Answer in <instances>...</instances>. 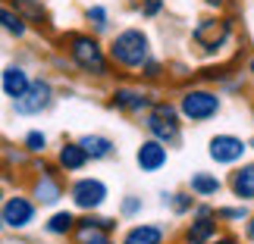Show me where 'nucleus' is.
I'll list each match as a JSON object with an SVG mask.
<instances>
[{
    "mask_svg": "<svg viewBox=\"0 0 254 244\" xmlns=\"http://www.w3.org/2000/svg\"><path fill=\"white\" fill-rule=\"evenodd\" d=\"M66 50H69V60L79 66L88 75H107V53L97 38L82 35V32H69L66 35Z\"/></svg>",
    "mask_w": 254,
    "mask_h": 244,
    "instance_id": "f257e3e1",
    "label": "nucleus"
},
{
    "mask_svg": "<svg viewBox=\"0 0 254 244\" xmlns=\"http://www.w3.org/2000/svg\"><path fill=\"white\" fill-rule=\"evenodd\" d=\"M148 53H151L148 35L138 28H126L110 41V60L120 63L123 69H141L148 63Z\"/></svg>",
    "mask_w": 254,
    "mask_h": 244,
    "instance_id": "f03ea898",
    "label": "nucleus"
},
{
    "mask_svg": "<svg viewBox=\"0 0 254 244\" xmlns=\"http://www.w3.org/2000/svg\"><path fill=\"white\" fill-rule=\"evenodd\" d=\"M0 219H3V229L25 232L38 219V203L28 194H6L3 203H0Z\"/></svg>",
    "mask_w": 254,
    "mask_h": 244,
    "instance_id": "7ed1b4c3",
    "label": "nucleus"
},
{
    "mask_svg": "<svg viewBox=\"0 0 254 244\" xmlns=\"http://www.w3.org/2000/svg\"><path fill=\"white\" fill-rule=\"evenodd\" d=\"M179 113L191 122H207L220 113V97L213 91H207V88H191V91L182 94Z\"/></svg>",
    "mask_w": 254,
    "mask_h": 244,
    "instance_id": "20e7f679",
    "label": "nucleus"
},
{
    "mask_svg": "<svg viewBox=\"0 0 254 244\" xmlns=\"http://www.w3.org/2000/svg\"><path fill=\"white\" fill-rule=\"evenodd\" d=\"M35 169H38V175L32 179V194L28 197L35 203H41V207H54L63 197V185L57 179V166L41 160V163H35Z\"/></svg>",
    "mask_w": 254,
    "mask_h": 244,
    "instance_id": "39448f33",
    "label": "nucleus"
},
{
    "mask_svg": "<svg viewBox=\"0 0 254 244\" xmlns=\"http://www.w3.org/2000/svg\"><path fill=\"white\" fill-rule=\"evenodd\" d=\"M51 103H54V85L47 79H32L28 88H25V94L13 100V113H19V116H38V113H44Z\"/></svg>",
    "mask_w": 254,
    "mask_h": 244,
    "instance_id": "423d86ee",
    "label": "nucleus"
},
{
    "mask_svg": "<svg viewBox=\"0 0 254 244\" xmlns=\"http://www.w3.org/2000/svg\"><path fill=\"white\" fill-rule=\"evenodd\" d=\"M144 129L154 135V141L160 144H173L179 141V113L170 103H154L151 116L144 119Z\"/></svg>",
    "mask_w": 254,
    "mask_h": 244,
    "instance_id": "0eeeda50",
    "label": "nucleus"
},
{
    "mask_svg": "<svg viewBox=\"0 0 254 244\" xmlns=\"http://www.w3.org/2000/svg\"><path fill=\"white\" fill-rule=\"evenodd\" d=\"M232 35V22L229 19H201L194 28V44L204 47V53H217Z\"/></svg>",
    "mask_w": 254,
    "mask_h": 244,
    "instance_id": "6e6552de",
    "label": "nucleus"
},
{
    "mask_svg": "<svg viewBox=\"0 0 254 244\" xmlns=\"http://www.w3.org/2000/svg\"><path fill=\"white\" fill-rule=\"evenodd\" d=\"M69 197L79 210L94 213L97 207H104V200H107V185L101 179H79V182L69 185Z\"/></svg>",
    "mask_w": 254,
    "mask_h": 244,
    "instance_id": "1a4fd4ad",
    "label": "nucleus"
},
{
    "mask_svg": "<svg viewBox=\"0 0 254 244\" xmlns=\"http://www.w3.org/2000/svg\"><path fill=\"white\" fill-rule=\"evenodd\" d=\"M116 222L113 219H101V216H85V219H75V229L72 235L79 244H110V232H113Z\"/></svg>",
    "mask_w": 254,
    "mask_h": 244,
    "instance_id": "9d476101",
    "label": "nucleus"
},
{
    "mask_svg": "<svg viewBox=\"0 0 254 244\" xmlns=\"http://www.w3.org/2000/svg\"><path fill=\"white\" fill-rule=\"evenodd\" d=\"M245 141L236 138V135H217V138H210V160H217L223 166L229 163H239L245 157Z\"/></svg>",
    "mask_w": 254,
    "mask_h": 244,
    "instance_id": "9b49d317",
    "label": "nucleus"
},
{
    "mask_svg": "<svg viewBox=\"0 0 254 244\" xmlns=\"http://www.w3.org/2000/svg\"><path fill=\"white\" fill-rule=\"evenodd\" d=\"M28 82H32V75H28L25 66L9 63V66H3V72H0V91H3L9 100L22 97V94H25V88H28Z\"/></svg>",
    "mask_w": 254,
    "mask_h": 244,
    "instance_id": "f8f14e48",
    "label": "nucleus"
},
{
    "mask_svg": "<svg viewBox=\"0 0 254 244\" xmlns=\"http://www.w3.org/2000/svg\"><path fill=\"white\" fill-rule=\"evenodd\" d=\"M135 163L141 166V172H157L167 166V144H160V141H144L138 153H135Z\"/></svg>",
    "mask_w": 254,
    "mask_h": 244,
    "instance_id": "ddd939ff",
    "label": "nucleus"
},
{
    "mask_svg": "<svg viewBox=\"0 0 254 244\" xmlns=\"http://www.w3.org/2000/svg\"><path fill=\"white\" fill-rule=\"evenodd\" d=\"M113 106L123 113H144L151 106V97L138 88H116L113 91Z\"/></svg>",
    "mask_w": 254,
    "mask_h": 244,
    "instance_id": "4468645a",
    "label": "nucleus"
},
{
    "mask_svg": "<svg viewBox=\"0 0 254 244\" xmlns=\"http://www.w3.org/2000/svg\"><path fill=\"white\" fill-rule=\"evenodd\" d=\"M85 150L79 147V141H66L60 150H57V169L60 172H82L85 169Z\"/></svg>",
    "mask_w": 254,
    "mask_h": 244,
    "instance_id": "2eb2a0df",
    "label": "nucleus"
},
{
    "mask_svg": "<svg viewBox=\"0 0 254 244\" xmlns=\"http://www.w3.org/2000/svg\"><path fill=\"white\" fill-rule=\"evenodd\" d=\"M0 32L9 38H25L28 35V22L13 3H0Z\"/></svg>",
    "mask_w": 254,
    "mask_h": 244,
    "instance_id": "dca6fc26",
    "label": "nucleus"
},
{
    "mask_svg": "<svg viewBox=\"0 0 254 244\" xmlns=\"http://www.w3.org/2000/svg\"><path fill=\"white\" fill-rule=\"evenodd\" d=\"M79 147L85 150L88 160H107L116 150V144L107 135H85V138H79Z\"/></svg>",
    "mask_w": 254,
    "mask_h": 244,
    "instance_id": "f3484780",
    "label": "nucleus"
},
{
    "mask_svg": "<svg viewBox=\"0 0 254 244\" xmlns=\"http://www.w3.org/2000/svg\"><path fill=\"white\" fill-rule=\"evenodd\" d=\"M232 194H236L239 200H254V163L242 166V169L232 172Z\"/></svg>",
    "mask_w": 254,
    "mask_h": 244,
    "instance_id": "a211bd4d",
    "label": "nucleus"
},
{
    "mask_svg": "<svg viewBox=\"0 0 254 244\" xmlns=\"http://www.w3.org/2000/svg\"><path fill=\"white\" fill-rule=\"evenodd\" d=\"M185 238H189V244H207V241L217 238V222H213L210 216H198V219L189 226Z\"/></svg>",
    "mask_w": 254,
    "mask_h": 244,
    "instance_id": "6ab92c4d",
    "label": "nucleus"
},
{
    "mask_svg": "<svg viewBox=\"0 0 254 244\" xmlns=\"http://www.w3.org/2000/svg\"><path fill=\"white\" fill-rule=\"evenodd\" d=\"M160 241H163V229L160 226H148V222L129 229L126 238H123V244H160Z\"/></svg>",
    "mask_w": 254,
    "mask_h": 244,
    "instance_id": "aec40b11",
    "label": "nucleus"
},
{
    "mask_svg": "<svg viewBox=\"0 0 254 244\" xmlns=\"http://www.w3.org/2000/svg\"><path fill=\"white\" fill-rule=\"evenodd\" d=\"M72 229H75V213L72 210H57L54 216L44 222V232L47 235H57V238L72 235Z\"/></svg>",
    "mask_w": 254,
    "mask_h": 244,
    "instance_id": "412c9836",
    "label": "nucleus"
},
{
    "mask_svg": "<svg viewBox=\"0 0 254 244\" xmlns=\"http://www.w3.org/2000/svg\"><path fill=\"white\" fill-rule=\"evenodd\" d=\"M220 191V179L210 172H194L191 175V194H198V197H210V194Z\"/></svg>",
    "mask_w": 254,
    "mask_h": 244,
    "instance_id": "4be33fe9",
    "label": "nucleus"
},
{
    "mask_svg": "<svg viewBox=\"0 0 254 244\" xmlns=\"http://www.w3.org/2000/svg\"><path fill=\"white\" fill-rule=\"evenodd\" d=\"M22 150L28 153V157H38V153H44L47 150V135L44 132H28L25 135V141H22Z\"/></svg>",
    "mask_w": 254,
    "mask_h": 244,
    "instance_id": "5701e85b",
    "label": "nucleus"
},
{
    "mask_svg": "<svg viewBox=\"0 0 254 244\" xmlns=\"http://www.w3.org/2000/svg\"><path fill=\"white\" fill-rule=\"evenodd\" d=\"M85 19L91 22L94 32H104V28H107V9H104V6H88Z\"/></svg>",
    "mask_w": 254,
    "mask_h": 244,
    "instance_id": "b1692460",
    "label": "nucleus"
},
{
    "mask_svg": "<svg viewBox=\"0 0 254 244\" xmlns=\"http://www.w3.org/2000/svg\"><path fill=\"white\" fill-rule=\"evenodd\" d=\"M163 200H170L176 213H189L191 210V194H163Z\"/></svg>",
    "mask_w": 254,
    "mask_h": 244,
    "instance_id": "393cba45",
    "label": "nucleus"
},
{
    "mask_svg": "<svg viewBox=\"0 0 254 244\" xmlns=\"http://www.w3.org/2000/svg\"><path fill=\"white\" fill-rule=\"evenodd\" d=\"M217 216H220V219H232V222H239V219H245L248 213H245V207H223V210H217Z\"/></svg>",
    "mask_w": 254,
    "mask_h": 244,
    "instance_id": "a878e982",
    "label": "nucleus"
},
{
    "mask_svg": "<svg viewBox=\"0 0 254 244\" xmlns=\"http://www.w3.org/2000/svg\"><path fill=\"white\" fill-rule=\"evenodd\" d=\"M141 210V197H126L123 200V216H132V213Z\"/></svg>",
    "mask_w": 254,
    "mask_h": 244,
    "instance_id": "bb28decb",
    "label": "nucleus"
},
{
    "mask_svg": "<svg viewBox=\"0 0 254 244\" xmlns=\"http://www.w3.org/2000/svg\"><path fill=\"white\" fill-rule=\"evenodd\" d=\"M160 9H163V0H148V3L141 6V13H144V16H157Z\"/></svg>",
    "mask_w": 254,
    "mask_h": 244,
    "instance_id": "cd10ccee",
    "label": "nucleus"
},
{
    "mask_svg": "<svg viewBox=\"0 0 254 244\" xmlns=\"http://www.w3.org/2000/svg\"><path fill=\"white\" fill-rule=\"evenodd\" d=\"M144 75H148V79H157V75H160V66L157 63H144Z\"/></svg>",
    "mask_w": 254,
    "mask_h": 244,
    "instance_id": "c85d7f7f",
    "label": "nucleus"
},
{
    "mask_svg": "<svg viewBox=\"0 0 254 244\" xmlns=\"http://www.w3.org/2000/svg\"><path fill=\"white\" fill-rule=\"evenodd\" d=\"M204 3H207V6H213V9H220L223 3H226V0H204Z\"/></svg>",
    "mask_w": 254,
    "mask_h": 244,
    "instance_id": "c756f323",
    "label": "nucleus"
},
{
    "mask_svg": "<svg viewBox=\"0 0 254 244\" xmlns=\"http://www.w3.org/2000/svg\"><path fill=\"white\" fill-rule=\"evenodd\" d=\"M213 244H239L236 238H220V241H213Z\"/></svg>",
    "mask_w": 254,
    "mask_h": 244,
    "instance_id": "7c9ffc66",
    "label": "nucleus"
},
{
    "mask_svg": "<svg viewBox=\"0 0 254 244\" xmlns=\"http://www.w3.org/2000/svg\"><path fill=\"white\" fill-rule=\"evenodd\" d=\"M248 238L254 241V216H251V222H248Z\"/></svg>",
    "mask_w": 254,
    "mask_h": 244,
    "instance_id": "2f4dec72",
    "label": "nucleus"
},
{
    "mask_svg": "<svg viewBox=\"0 0 254 244\" xmlns=\"http://www.w3.org/2000/svg\"><path fill=\"white\" fill-rule=\"evenodd\" d=\"M3 197H6V188H3V182H0V203H3Z\"/></svg>",
    "mask_w": 254,
    "mask_h": 244,
    "instance_id": "473e14b6",
    "label": "nucleus"
},
{
    "mask_svg": "<svg viewBox=\"0 0 254 244\" xmlns=\"http://www.w3.org/2000/svg\"><path fill=\"white\" fill-rule=\"evenodd\" d=\"M248 72H251V75H254V56H251V66H248Z\"/></svg>",
    "mask_w": 254,
    "mask_h": 244,
    "instance_id": "72a5a7b5",
    "label": "nucleus"
},
{
    "mask_svg": "<svg viewBox=\"0 0 254 244\" xmlns=\"http://www.w3.org/2000/svg\"><path fill=\"white\" fill-rule=\"evenodd\" d=\"M22 3H38V0H22Z\"/></svg>",
    "mask_w": 254,
    "mask_h": 244,
    "instance_id": "f704fd0d",
    "label": "nucleus"
},
{
    "mask_svg": "<svg viewBox=\"0 0 254 244\" xmlns=\"http://www.w3.org/2000/svg\"><path fill=\"white\" fill-rule=\"evenodd\" d=\"M0 232H3V219H0Z\"/></svg>",
    "mask_w": 254,
    "mask_h": 244,
    "instance_id": "c9c22d12",
    "label": "nucleus"
},
{
    "mask_svg": "<svg viewBox=\"0 0 254 244\" xmlns=\"http://www.w3.org/2000/svg\"><path fill=\"white\" fill-rule=\"evenodd\" d=\"M251 147H254V141H251Z\"/></svg>",
    "mask_w": 254,
    "mask_h": 244,
    "instance_id": "e433bc0d",
    "label": "nucleus"
}]
</instances>
